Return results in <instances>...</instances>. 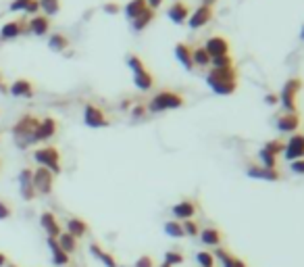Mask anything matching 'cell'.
Returning <instances> with one entry per match:
<instances>
[{
	"label": "cell",
	"mask_w": 304,
	"mask_h": 267,
	"mask_svg": "<svg viewBox=\"0 0 304 267\" xmlns=\"http://www.w3.org/2000/svg\"><path fill=\"white\" fill-rule=\"evenodd\" d=\"M210 65L215 67V69H225V67H234V58H231V54L215 56V58H210Z\"/></svg>",
	"instance_id": "obj_36"
},
{
	"label": "cell",
	"mask_w": 304,
	"mask_h": 267,
	"mask_svg": "<svg viewBox=\"0 0 304 267\" xmlns=\"http://www.w3.org/2000/svg\"><path fill=\"white\" fill-rule=\"evenodd\" d=\"M300 127V117L298 113H283L281 117H277V130L283 134H296V130Z\"/></svg>",
	"instance_id": "obj_16"
},
{
	"label": "cell",
	"mask_w": 304,
	"mask_h": 267,
	"mask_svg": "<svg viewBox=\"0 0 304 267\" xmlns=\"http://www.w3.org/2000/svg\"><path fill=\"white\" fill-rule=\"evenodd\" d=\"M11 215H13V207L8 205L6 201H0V221H2V219H8Z\"/></svg>",
	"instance_id": "obj_41"
},
{
	"label": "cell",
	"mask_w": 304,
	"mask_h": 267,
	"mask_svg": "<svg viewBox=\"0 0 304 267\" xmlns=\"http://www.w3.org/2000/svg\"><path fill=\"white\" fill-rule=\"evenodd\" d=\"M67 232L77 240L86 238L90 234V223L86 219H82V217H71V219H67Z\"/></svg>",
	"instance_id": "obj_18"
},
{
	"label": "cell",
	"mask_w": 304,
	"mask_h": 267,
	"mask_svg": "<svg viewBox=\"0 0 304 267\" xmlns=\"http://www.w3.org/2000/svg\"><path fill=\"white\" fill-rule=\"evenodd\" d=\"M104 13L117 15V13H119V4H117V2H106V4H104Z\"/></svg>",
	"instance_id": "obj_49"
},
{
	"label": "cell",
	"mask_w": 304,
	"mask_h": 267,
	"mask_svg": "<svg viewBox=\"0 0 304 267\" xmlns=\"http://www.w3.org/2000/svg\"><path fill=\"white\" fill-rule=\"evenodd\" d=\"M32 184H34V190L36 194H50L54 188V173L46 169V167H38L34 169V175H32Z\"/></svg>",
	"instance_id": "obj_6"
},
{
	"label": "cell",
	"mask_w": 304,
	"mask_h": 267,
	"mask_svg": "<svg viewBox=\"0 0 304 267\" xmlns=\"http://www.w3.org/2000/svg\"><path fill=\"white\" fill-rule=\"evenodd\" d=\"M90 253H92L98 261H102L106 267H119V263H117L115 257L110 255V253L104 249V246H100L98 242H92V244H90Z\"/></svg>",
	"instance_id": "obj_23"
},
{
	"label": "cell",
	"mask_w": 304,
	"mask_h": 267,
	"mask_svg": "<svg viewBox=\"0 0 304 267\" xmlns=\"http://www.w3.org/2000/svg\"><path fill=\"white\" fill-rule=\"evenodd\" d=\"M200 240L204 246H221L223 244V234L221 230H217V227H204V230H200Z\"/></svg>",
	"instance_id": "obj_22"
},
{
	"label": "cell",
	"mask_w": 304,
	"mask_h": 267,
	"mask_svg": "<svg viewBox=\"0 0 304 267\" xmlns=\"http://www.w3.org/2000/svg\"><path fill=\"white\" fill-rule=\"evenodd\" d=\"M38 11H40V2H38V0H32V2L27 4V8H25L27 15H38Z\"/></svg>",
	"instance_id": "obj_47"
},
{
	"label": "cell",
	"mask_w": 304,
	"mask_h": 267,
	"mask_svg": "<svg viewBox=\"0 0 304 267\" xmlns=\"http://www.w3.org/2000/svg\"><path fill=\"white\" fill-rule=\"evenodd\" d=\"M69 267H71V265H69Z\"/></svg>",
	"instance_id": "obj_57"
},
{
	"label": "cell",
	"mask_w": 304,
	"mask_h": 267,
	"mask_svg": "<svg viewBox=\"0 0 304 267\" xmlns=\"http://www.w3.org/2000/svg\"><path fill=\"white\" fill-rule=\"evenodd\" d=\"M229 255H231V253H229V251H225V249H223V246H217V251H215V259H221V261H225Z\"/></svg>",
	"instance_id": "obj_48"
},
{
	"label": "cell",
	"mask_w": 304,
	"mask_h": 267,
	"mask_svg": "<svg viewBox=\"0 0 304 267\" xmlns=\"http://www.w3.org/2000/svg\"><path fill=\"white\" fill-rule=\"evenodd\" d=\"M192 61H194V65H198V67H210V56L204 51V46L192 51Z\"/></svg>",
	"instance_id": "obj_30"
},
{
	"label": "cell",
	"mask_w": 304,
	"mask_h": 267,
	"mask_svg": "<svg viewBox=\"0 0 304 267\" xmlns=\"http://www.w3.org/2000/svg\"><path fill=\"white\" fill-rule=\"evenodd\" d=\"M40 225L46 230L48 238H58V236L63 234V230H60V225H58L56 215L52 211H42V215H40Z\"/></svg>",
	"instance_id": "obj_12"
},
{
	"label": "cell",
	"mask_w": 304,
	"mask_h": 267,
	"mask_svg": "<svg viewBox=\"0 0 304 267\" xmlns=\"http://www.w3.org/2000/svg\"><path fill=\"white\" fill-rule=\"evenodd\" d=\"M146 4H148V8H152V11H156V8L163 4V0H146Z\"/></svg>",
	"instance_id": "obj_51"
},
{
	"label": "cell",
	"mask_w": 304,
	"mask_h": 267,
	"mask_svg": "<svg viewBox=\"0 0 304 267\" xmlns=\"http://www.w3.org/2000/svg\"><path fill=\"white\" fill-rule=\"evenodd\" d=\"M292 171H294V173H298V175H304V159L292 161Z\"/></svg>",
	"instance_id": "obj_45"
},
{
	"label": "cell",
	"mask_w": 304,
	"mask_h": 267,
	"mask_svg": "<svg viewBox=\"0 0 304 267\" xmlns=\"http://www.w3.org/2000/svg\"><path fill=\"white\" fill-rule=\"evenodd\" d=\"M32 175H34V169H25L19 173V190H21V196L25 201H34L36 199V190H34V184H32Z\"/></svg>",
	"instance_id": "obj_14"
},
{
	"label": "cell",
	"mask_w": 304,
	"mask_h": 267,
	"mask_svg": "<svg viewBox=\"0 0 304 267\" xmlns=\"http://www.w3.org/2000/svg\"><path fill=\"white\" fill-rule=\"evenodd\" d=\"M48 246H50V253H52V263H54L56 267H69V265H71L69 255L58 246L56 238H48Z\"/></svg>",
	"instance_id": "obj_20"
},
{
	"label": "cell",
	"mask_w": 304,
	"mask_h": 267,
	"mask_svg": "<svg viewBox=\"0 0 304 267\" xmlns=\"http://www.w3.org/2000/svg\"><path fill=\"white\" fill-rule=\"evenodd\" d=\"M48 44H50L52 51H58V53H63V51L69 48V40H67V36H63V34H52L50 36V40H48Z\"/></svg>",
	"instance_id": "obj_31"
},
{
	"label": "cell",
	"mask_w": 304,
	"mask_h": 267,
	"mask_svg": "<svg viewBox=\"0 0 304 267\" xmlns=\"http://www.w3.org/2000/svg\"><path fill=\"white\" fill-rule=\"evenodd\" d=\"M181 225H184L186 236H198V234H200V225H198L194 219H188V221H184Z\"/></svg>",
	"instance_id": "obj_40"
},
{
	"label": "cell",
	"mask_w": 304,
	"mask_h": 267,
	"mask_svg": "<svg viewBox=\"0 0 304 267\" xmlns=\"http://www.w3.org/2000/svg\"><path fill=\"white\" fill-rule=\"evenodd\" d=\"M134 84L140 88V90H150L152 86H154V77L148 71H142V73H136L134 75Z\"/></svg>",
	"instance_id": "obj_29"
},
{
	"label": "cell",
	"mask_w": 304,
	"mask_h": 267,
	"mask_svg": "<svg viewBox=\"0 0 304 267\" xmlns=\"http://www.w3.org/2000/svg\"><path fill=\"white\" fill-rule=\"evenodd\" d=\"M23 32H27V25L21 19H15V21H8L0 29V40H13V38L21 36Z\"/></svg>",
	"instance_id": "obj_17"
},
{
	"label": "cell",
	"mask_w": 304,
	"mask_h": 267,
	"mask_svg": "<svg viewBox=\"0 0 304 267\" xmlns=\"http://www.w3.org/2000/svg\"><path fill=\"white\" fill-rule=\"evenodd\" d=\"M36 163H40V167H46L54 175L60 173V153L56 146H42L34 153Z\"/></svg>",
	"instance_id": "obj_4"
},
{
	"label": "cell",
	"mask_w": 304,
	"mask_h": 267,
	"mask_svg": "<svg viewBox=\"0 0 304 267\" xmlns=\"http://www.w3.org/2000/svg\"><path fill=\"white\" fill-rule=\"evenodd\" d=\"M265 103H267V105H277V103H279V96L273 94V92H269V94L265 96Z\"/></svg>",
	"instance_id": "obj_50"
},
{
	"label": "cell",
	"mask_w": 304,
	"mask_h": 267,
	"mask_svg": "<svg viewBox=\"0 0 304 267\" xmlns=\"http://www.w3.org/2000/svg\"><path fill=\"white\" fill-rule=\"evenodd\" d=\"M38 2H40V8L44 11L46 17L56 15L60 11V2H58V0H38Z\"/></svg>",
	"instance_id": "obj_33"
},
{
	"label": "cell",
	"mask_w": 304,
	"mask_h": 267,
	"mask_svg": "<svg viewBox=\"0 0 304 267\" xmlns=\"http://www.w3.org/2000/svg\"><path fill=\"white\" fill-rule=\"evenodd\" d=\"M223 267H248L242 259H238V257H234V255H229L225 261H223Z\"/></svg>",
	"instance_id": "obj_42"
},
{
	"label": "cell",
	"mask_w": 304,
	"mask_h": 267,
	"mask_svg": "<svg viewBox=\"0 0 304 267\" xmlns=\"http://www.w3.org/2000/svg\"><path fill=\"white\" fill-rule=\"evenodd\" d=\"M127 65H129L131 71H134V75H136V73H142V71H146V65L142 63V58L136 56V54H129V56H127Z\"/></svg>",
	"instance_id": "obj_37"
},
{
	"label": "cell",
	"mask_w": 304,
	"mask_h": 267,
	"mask_svg": "<svg viewBox=\"0 0 304 267\" xmlns=\"http://www.w3.org/2000/svg\"><path fill=\"white\" fill-rule=\"evenodd\" d=\"M4 267H19V265H17V263H11V261H8V263H6Z\"/></svg>",
	"instance_id": "obj_54"
},
{
	"label": "cell",
	"mask_w": 304,
	"mask_h": 267,
	"mask_svg": "<svg viewBox=\"0 0 304 267\" xmlns=\"http://www.w3.org/2000/svg\"><path fill=\"white\" fill-rule=\"evenodd\" d=\"M29 2H32V0H13V2H11V11H25Z\"/></svg>",
	"instance_id": "obj_44"
},
{
	"label": "cell",
	"mask_w": 304,
	"mask_h": 267,
	"mask_svg": "<svg viewBox=\"0 0 304 267\" xmlns=\"http://www.w3.org/2000/svg\"><path fill=\"white\" fill-rule=\"evenodd\" d=\"M84 121H86L88 127H106V125H110L108 115L100 107H96L92 103H88L86 108H84Z\"/></svg>",
	"instance_id": "obj_8"
},
{
	"label": "cell",
	"mask_w": 304,
	"mask_h": 267,
	"mask_svg": "<svg viewBox=\"0 0 304 267\" xmlns=\"http://www.w3.org/2000/svg\"><path fill=\"white\" fill-rule=\"evenodd\" d=\"M186 105V98L177 94V92H171V90H163L152 96V101L148 103V111L150 113H163V111H171V108H181Z\"/></svg>",
	"instance_id": "obj_2"
},
{
	"label": "cell",
	"mask_w": 304,
	"mask_h": 267,
	"mask_svg": "<svg viewBox=\"0 0 304 267\" xmlns=\"http://www.w3.org/2000/svg\"><path fill=\"white\" fill-rule=\"evenodd\" d=\"M215 255L212 253H208V251H200L198 255H196V263L200 265V267H215Z\"/></svg>",
	"instance_id": "obj_34"
},
{
	"label": "cell",
	"mask_w": 304,
	"mask_h": 267,
	"mask_svg": "<svg viewBox=\"0 0 304 267\" xmlns=\"http://www.w3.org/2000/svg\"><path fill=\"white\" fill-rule=\"evenodd\" d=\"M262 148H265V151L267 153H271L273 157H277L279 153H283V151H286V144H283L281 140H269L265 146H262Z\"/></svg>",
	"instance_id": "obj_39"
},
{
	"label": "cell",
	"mask_w": 304,
	"mask_h": 267,
	"mask_svg": "<svg viewBox=\"0 0 304 267\" xmlns=\"http://www.w3.org/2000/svg\"><path fill=\"white\" fill-rule=\"evenodd\" d=\"M204 51L208 53L210 58L223 56V54H229V42H227L223 36H212V38H208V42H206V46H204Z\"/></svg>",
	"instance_id": "obj_13"
},
{
	"label": "cell",
	"mask_w": 304,
	"mask_h": 267,
	"mask_svg": "<svg viewBox=\"0 0 304 267\" xmlns=\"http://www.w3.org/2000/svg\"><path fill=\"white\" fill-rule=\"evenodd\" d=\"M148 8V4H146V0H129L127 2V6H125V15L134 21L136 17H140L142 13H144Z\"/></svg>",
	"instance_id": "obj_26"
},
{
	"label": "cell",
	"mask_w": 304,
	"mask_h": 267,
	"mask_svg": "<svg viewBox=\"0 0 304 267\" xmlns=\"http://www.w3.org/2000/svg\"><path fill=\"white\" fill-rule=\"evenodd\" d=\"M246 173L254 180H267V182H279L281 180V171L279 169H269L262 165H248Z\"/></svg>",
	"instance_id": "obj_10"
},
{
	"label": "cell",
	"mask_w": 304,
	"mask_h": 267,
	"mask_svg": "<svg viewBox=\"0 0 304 267\" xmlns=\"http://www.w3.org/2000/svg\"><path fill=\"white\" fill-rule=\"evenodd\" d=\"M154 17H156V13L152 11V8H146V11L142 13L140 17H136L134 21H131V25H134L136 32H142V29H146L152 23V19H154Z\"/></svg>",
	"instance_id": "obj_28"
},
{
	"label": "cell",
	"mask_w": 304,
	"mask_h": 267,
	"mask_svg": "<svg viewBox=\"0 0 304 267\" xmlns=\"http://www.w3.org/2000/svg\"><path fill=\"white\" fill-rule=\"evenodd\" d=\"M217 0H202V6H210L212 8V4H215Z\"/></svg>",
	"instance_id": "obj_53"
},
{
	"label": "cell",
	"mask_w": 304,
	"mask_h": 267,
	"mask_svg": "<svg viewBox=\"0 0 304 267\" xmlns=\"http://www.w3.org/2000/svg\"><path fill=\"white\" fill-rule=\"evenodd\" d=\"M56 242H58V246L60 249H63L67 255H73L75 251H77V238H73V236H71L69 232H63L56 238Z\"/></svg>",
	"instance_id": "obj_27"
},
{
	"label": "cell",
	"mask_w": 304,
	"mask_h": 267,
	"mask_svg": "<svg viewBox=\"0 0 304 267\" xmlns=\"http://www.w3.org/2000/svg\"><path fill=\"white\" fill-rule=\"evenodd\" d=\"M300 38H302V40H304V25H302V29H300Z\"/></svg>",
	"instance_id": "obj_55"
},
{
	"label": "cell",
	"mask_w": 304,
	"mask_h": 267,
	"mask_svg": "<svg viewBox=\"0 0 304 267\" xmlns=\"http://www.w3.org/2000/svg\"><path fill=\"white\" fill-rule=\"evenodd\" d=\"M158 267H171V265H167V263H160V265H158Z\"/></svg>",
	"instance_id": "obj_56"
},
{
	"label": "cell",
	"mask_w": 304,
	"mask_h": 267,
	"mask_svg": "<svg viewBox=\"0 0 304 267\" xmlns=\"http://www.w3.org/2000/svg\"><path fill=\"white\" fill-rule=\"evenodd\" d=\"M38 125H40V117H36L32 113L23 115L21 119L13 125V136H15L17 144L21 148H27V144H32V136H34Z\"/></svg>",
	"instance_id": "obj_3"
},
{
	"label": "cell",
	"mask_w": 304,
	"mask_h": 267,
	"mask_svg": "<svg viewBox=\"0 0 304 267\" xmlns=\"http://www.w3.org/2000/svg\"><path fill=\"white\" fill-rule=\"evenodd\" d=\"M167 15H169V19H171L173 23L181 25V23H186L188 19H190V6H188L186 2H173V4L169 6Z\"/></svg>",
	"instance_id": "obj_19"
},
{
	"label": "cell",
	"mask_w": 304,
	"mask_h": 267,
	"mask_svg": "<svg viewBox=\"0 0 304 267\" xmlns=\"http://www.w3.org/2000/svg\"><path fill=\"white\" fill-rule=\"evenodd\" d=\"M165 234L171 236V238H184L186 232H184V225L179 221H167L165 223Z\"/></svg>",
	"instance_id": "obj_32"
},
{
	"label": "cell",
	"mask_w": 304,
	"mask_h": 267,
	"mask_svg": "<svg viewBox=\"0 0 304 267\" xmlns=\"http://www.w3.org/2000/svg\"><path fill=\"white\" fill-rule=\"evenodd\" d=\"M212 19V8L210 6H198L194 13L190 15V19H188V25L192 27V29H200V27H204L208 21Z\"/></svg>",
	"instance_id": "obj_15"
},
{
	"label": "cell",
	"mask_w": 304,
	"mask_h": 267,
	"mask_svg": "<svg viewBox=\"0 0 304 267\" xmlns=\"http://www.w3.org/2000/svg\"><path fill=\"white\" fill-rule=\"evenodd\" d=\"M258 157H260V163H262V167H269V169H277V157H273L271 153H267L265 148H260Z\"/></svg>",
	"instance_id": "obj_35"
},
{
	"label": "cell",
	"mask_w": 304,
	"mask_h": 267,
	"mask_svg": "<svg viewBox=\"0 0 304 267\" xmlns=\"http://www.w3.org/2000/svg\"><path fill=\"white\" fill-rule=\"evenodd\" d=\"M136 267H154V259L150 255H142L136 259Z\"/></svg>",
	"instance_id": "obj_43"
},
{
	"label": "cell",
	"mask_w": 304,
	"mask_h": 267,
	"mask_svg": "<svg viewBox=\"0 0 304 267\" xmlns=\"http://www.w3.org/2000/svg\"><path fill=\"white\" fill-rule=\"evenodd\" d=\"M29 32L36 34V36H46L48 29H50V19L46 15H34L29 19Z\"/></svg>",
	"instance_id": "obj_24"
},
{
	"label": "cell",
	"mask_w": 304,
	"mask_h": 267,
	"mask_svg": "<svg viewBox=\"0 0 304 267\" xmlns=\"http://www.w3.org/2000/svg\"><path fill=\"white\" fill-rule=\"evenodd\" d=\"M206 84L215 94L219 96H229L238 90V71L234 67L225 69H210V73L206 75Z\"/></svg>",
	"instance_id": "obj_1"
},
{
	"label": "cell",
	"mask_w": 304,
	"mask_h": 267,
	"mask_svg": "<svg viewBox=\"0 0 304 267\" xmlns=\"http://www.w3.org/2000/svg\"><path fill=\"white\" fill-rule=\"evenodd\" d=\"M146 111H148V108H146L144 105H136L134 108H131V115H134L136 119H140V117H144V115H146Z\"/></svg>",
	"instance_id": "obj_46"
},
{
	"label": "cell",
	"mask_w": 304,
	"mask_h": 267,
	"mask_svg": "<svg viewBox=\"0 0 304 267\" xmlns=\"http://www.w3.org/2000/svg\"><path fill=\"white\" fill-rule=\"evenodd\" d=\"M6 263H8V257L4 253H0V267H4Z\"/></svg>",
	"instance_id": "obj_52"
},
{
	"label": "cell",
	"mask_w": 304,
	"mask_h": 267,
	"mask_svg": "<svg viewBox=\"0 0 304 267\" xmlns=\"http://www.w3.org/2000/svg\"><path fill=\"white\" fill-rule=\"evenodd\" d=\"M198 211V205L194 201H181L177 205H173V209H171V213L175 215V219H181V221H188V219H194V215Z\"/></svg>",
	"instance_id": "obj_11"
},
{
	"label": "cell",
	"mask_w": 304,
	"mask_h": 267,
	"mask_svg": "<svg viewBox=\"0 0 304 267\" xmlns=\"http://www.w3.org/2000/svg\"><path fill=\"white\" fill-rule=\"evenodd\" d=\"M286 159L292 163V161H298V159H304V136L302 134H294L288 144H286Z\"/></svg>",
	"instance_id": "obj_9"
},
{
	"label": "cell",
	"mask_w": 304,
	"mask_h": 267,
	"mask_svg": "<svg viewBox=\"0 0 304 267\" xmlns=\"http://www.w3.org/2000/svg\"><path fill=\"white\" fill-rule=\"evenodd\" d=\"M302 90V80L300 77H292L283 84L281 94H279V103L286 108V113H296V96Z\"/></svg>",
	"instance_id": "obj_5"
},
{
	"label": "cell",
	"mask_w": 304,
	"mask_h": 267,
	"mask_svg": "<svg viewBox=\"0 0 304 267\" xmlns=\"http://www.w3.org/2000/svg\"><path fill=\"white\" fill-rule=\"evenodd\" d=\"M8 92H11L13 96H17V98H32L34 92H36V88L29 80H17V82H13L11 88H8Z\"/></svg>",
	"instance_id": "obj_21"
},
{
	"label": "cell",
	"mask_w": 304,
	"mask_h": 267,
	"mask_svg": "<svg viewBox=\"0 0 304 267\" xmlns=\"http://www.w3.org/2000/svg\"><path fill=\"white\" fill-rule=\"evenodd\" d=\"M56 132H58V121L54 119V117H50V115L48 117H42V119H40V125L36 127V132L32 136V144L34 142H46Z\"/></svg>",
	"instance_id": "obj_7"
},
{
	"label": "cell",
	"mask_w": 304,
	"mask_h": 267,
	"mask_svg": "<svg viewBox=\"0 0 304 267\" xmlns=\"http://www.w3.org/2000/svg\"><path fill=\"white\" fill-rule=\"evenodd\" d=\"M175 56H177V61L188 69V71H192V67H194V61H192V48L186 42H179L175 46Z\"/></svg>",
	"instance_id": "obj_25"
},
{
	"label": "cell",
	"mask_w": 304,
	"mask_h": 267,
	"mask_svg": "<svg viewBox=\"0 0 304 267\" xmlns=\"http://www.w3.org/2000/svg\"><path fill=\"white\" fill-rule=\"evenodd\" d=\"M184 261H186V259H184V255H181L179 251H167V253H165V261H163V263H167V265L173 267V265H181Z\"/></svg>",
	"instance_id": "obj_38"
}]
</instances>
